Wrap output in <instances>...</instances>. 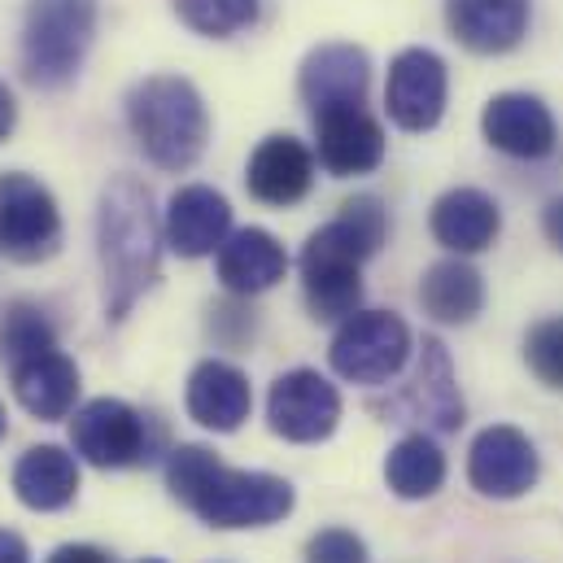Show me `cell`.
Masks as SVG:
<instances>
[{
  "mask_svg": "<svg viewBox=\"0 0 563 563\" xmlns=\"http://www.w3.org/2000/svg\"><path fill=\"white\" fill-rule=\"evenodd\" d=\"M0 563H31L26 542L18 533H9V529H0Z\"/></svg>",
  "mask_w": 563,
  "mask_h": 563,
  "instance_id": "obj_32",
  "label": "cell"
},
{
  "mask_svg": "<svg viewBox=\"0 0 563 563\" xmlns=\"http://www.w3.org/2000/svg\"><path fill=\"white\" fill-rule=\"evenodd\" d=\"M538 472L542 467L533 441L511 423L485 428L467 450V481L481 498H520L538 485Z\"/></svg>",
  "mask_w": 563,
  "mask_h": 563,
  "instance_id": "obj_10",
  "label": "cell"
},
{
  "mask_svg": "<svg viewBox=\"0 0 563 563\" xmlns=\"http://www.w3.org/2000/svg\"><path fill=\"white\" fill-rule=\"evenodd\" d=\"M188 416L210 428V432H236L250 420L254 394H250V376L223 358H206L192 367L188 376V394H184Z\"/></svg>",
  "mask_w": 563,
  "mask_h": 563,
  "instance_id": "obj_15",
  "label": "cell"
},
{
  "mask_svg": "<svg viewBox=\"0 0 563 563\" xmlns=\"http://www.w3.org/2000/svg\"><path fill=\"white\" fill-rule=\"evenodd\" d=\"M267 420H272V432L284 441H297V445L328 441L341 423V394L328 376L310 367L284 372L267 394Z\"/></svg>",
  "mask_w": 563,
  "mask_h": 563,
  "instance_id": "obj_9",
  "label": "cell"
},
{
  "mask_svg": "<svg viewBox=\"0 0 563 563\" xmlns=\"http://www.w3.org/2000/svg\"><path fill=\"white\" fill-rule=\"evenodd\" d=\"M525 358L533 367V376L551 389H563V319H547L529 332L525 341Z\"/></svg>",
  "mask_w": 563,
  "mask_h": 563,
  "instance_id": "obj_28",
  "label": "cell"
},
{
  "mask_svg": "<svg viewBox=\"0 0 563 563\" xmlns=\"http://www.w3.org/2000/svg\"><path fill=\"white\" fill-rule=\"evenodd\" d=\"M445 22L472 53H511L529 31V0H445Z\"/></svg>",
  "mask_w": 563,
  "mask_h": 563,
  "instance_id": "obj_18",
  "label": "cell"
},
{
  "mask_svg": "<svg viewBox=\"0 0 563 563\" xmlns=\"http://www.w3.org/2000/svg\"><path fill=\"white\" fill-rule=\"evenodd\" d=\"M48 563H110L106 551H97V547H84V542H70V547H57Z\"/></svg>",
  "mask_w": 563,
  "mask_h": 563,
  "instance_id": "obj_30",
  "label": "cell"
},
{
  "mask_svg": "<svg viewBox=\"0 0 563 563\" xmlns=\"http://www.w3.org/2000/svg\"><path fill=\"white\" fill-rule=\"evenodd\" d=\"M62 245V214L53 192L22 175L9 170L0 175V254L13 263H44Z\"/></svg>",
  "mask_w": 563,
  "mask_h": 563,
  "instance_id": "obj_8",
  "label": "cell"
},
{
  "mask_svg": "<svg viewBox=\"0 0 563 563\" xmlns=\"http://www.w3.org/2000/svg\"><path fill=\"white\" fill-rule=\"evenodd\" d=\"M372 84V66L367 53L354 44H323L301 62V101L310 106V114H328V110H345V106H363Z\"/></svg>",
  "mask_w": 563,
  "mask_h": 563,
  "instance_id": "obj_12",
  "label": "cell"
},
{
  "mask_svg": "<svg viewBox=\"0 0 563 563\" xmlns=\"http://www.w3.org/2000/svg\"><path fill=\"white\" fill-rule=\"evenodd\" d=\"M162 223L153 210V197L136 175H119L101 192V219H97V241H101V272H106V314L128 319V310L148 292L157 280L162 263Z\"/></svg>",
  "mask_w": 563,
  "mask_h": 563,
  "instance_id": "obj_3",
  "label": "cell"
},
{
  "mask_svg": "<svg viewBox=\"0 0 563 563\" xmlns=\"http://www.w3.org/2000/svg\"><path fill=\"white\" fill-rule=\"evenodd\" d=\"M420 301L437 323H472L485 306V280L476 267L445 258V263L428 267V276L420 284Z\"/></svg>",
  "mask_w": 563,
  "mask_h": 563,
  "instance_id": "obj_24",
  "label": "cell"
},
{
  "mask_svg": "<svg viewBox=\"0 0 563 563\" xmlns=\"http://www.w3.org/2000/svg\"><path fill=\"white\" fill-rule=\"evenodd\" d=\"M258 9H263V0H175L179 22L210 40H228V35L254 26Z\"/></svg>",
  "mask_w": 563,
  "mask_h": 563,
  "instance_id": "obj_27",
  "label": "cell"
},
{
  "mask_svg": "<svg viewBox=\"0 0 563 563\" xmlns=\"http://www.w3.org/2000/svg\"><path fill=\"white\" fill-rule=\"evenodd\" d=\"M385 481H389V489H394L398 498H407V503L432 498V494L445 485V454L437 450L432 437L411 432V437H402V441L389 450V459H385Z\"/></svg>",
  "mask_w": 563,
  "mask_h": 563,
  "instance_id": "obj_25",
  "label": "cell"
},
{
  "mask_svg": "<svg viewBox=\"0 0 563 563\" xmlns=\"http://www.w3.org/2000/svg\"><path fill=\"white\" fill-rule=\"evenodd\" d=\"M394 407L407 420L428 423L437 432H454L463 423V398H459V385H454V367H450V354H445V345L437 336H423L420 367H416L407 394Z\"/></svg>",
  "mask_w": 563,
  "mask_h": 563,
  "instance_id": "obj_16",
  "label": "cell"
},
{
  "mask_svg": "<svg viewBox=\"0 0 563 563\" xmlns=\"http://www.w3.org/2000/svg\"><path fill=\"white\" fill-rule=\"evenodd\" d=\"M445 92H450L445 62L432 48H407L389 66L385 110L402 132H432L445 114Z\"/></svg>",
  "mask_w": 563,
  "mask_h": 563,
  "instance_id": "obj_11",
  "label": "cell"
},
{
  "mask_svg": "<svg viewBox=\"0 0 563 563\" xmlns=\"http://www.w3.org/2000/svg\"><path fill=\"white\" fill-rule=\"evenodd\" d=\"M44 350H57V332L35 301H9L0 314V367H18Z\"/></svg>",
  "mask_w": 563,
  "mask_h": 563,
  "instance_id": "obj_26",
  "label": "cell"
},
{
  "mask_svg": "<svg viewBox=\"0 0 563 563\" xmlns=\"http://www.w3.org/2000/svg\"><path fill=\"white\" fill-rule=\"evenodd\" d=\"M389 214L380 197L363 192L341 206L332 223H323L301 250V288L314 319H350L363 301V263L385 245Z\"/></svg>",
  "mask_w": 563,
  "mask_h": 563,
  "instance_id": "obj_2",
  "label": "cell"
},
{
  "mask_svg": "<svg viewBox=\"0 0 563 563\" xmlns=\"http://www.w3.org/2000/svg\"><path fill=\"white\" fill-rule=\"evenodd\" d=\"M144 563H162V560H144Z\"/></svg>",
  "mask_w": 563,
  "mask_h": 563,
  "instance_id": "obj_35",
  "label": "cell"
},
{
  "mask_svg": "<svg viewBox=\"0 0 563 563\" xmlns=\"http://www.w3.org/2000/svg\"><path fill=\"white\" fill-rule=\"evenodd\" d=\"M4 432H9V416H4V407H0V441H4Z\"/></svg>",
  "mask_w": 563,
  "mask_h": 563,
  "instance_id": "obj_34",
  "label": "cell"
},
{
  "mask_svg": "<svg viewBox=\"0 0 563 563\" xmlns=\"http://www.w3.org/2000/svg\"><path fill=\"white\" fill-rule=\"evenodd\" d=\"M70 441H75V454L84 463L114 472V467L148 463L153 459V445H157V432L123 398H92L88 407L75 411Z\"/></svg>",
  "mask_w": 563,
  "mask_h": 563,
  "instance_id": "obj_7",
  "label": "cell"
},
{
  "mask_svg": "<svg viewBox=\"0 0 563 563\" xmlns=\"http://www.w3.org/2000/svg\"><path fill=\"white\" fill-rule=\"evenodd\" d=\"M9 376H13L18 402H22L35 420H66V416L75 411V398H79V367H75V358H66L62 350H44V354L18 363Z\"/></svg>",
  "mask_w": 563,
  "mask_h": 563,
  "instance_id": "obj_22",
  "label": "cell"
},
{
  "mask_svg": "<svg viewBox=\"0 0 563 563\" xmlns=\"http://www.w3.org/2000/svg\"><path fill=\"white\" fill-rule=\"evenodd\" d=\"M411 358V328L394 310H354L328 350V363L341 380L354 385H385Z\"/></svg>",
  "mask_w": 563,
  "mask_h": 563,
  "instance_id": "obj_6",
  "label": "cell"
},
{
  "mask_svg": "<svg viewBox=\"0 0 563 563\" xmlns=\"http://www.w3.org/2000/svg\"><path fill=\"white\" fill-rule=\"evenodd\" d=\"M166 485L210 529H267L292 511V485L284 476L228 467L206 445L170 450Z\"/></svg>",
  "mask_w": 563,
  "mask_h": 563,
  "instance_id": "obj_1",
  "label": "cell"
},
{
  "mask_svg": "<svg viewBox=\"0 0 563 563\" xmlns=\"http://www.w3.org/2000/svg\"><path fill=\"white\" fill-rule=\"evenodd\" d=\"M314 141H319V162L332 175H367L385 162V132L363 106L314 114Z\"/></svg>",
  "mask_w": 563,
  "mask_h": 563,
  "instance_id": "obj_14",
  "label": "cell"
},
{
  "mask_svg": "<svg viewBox=\"0 0 563 563\" xmlns=\"http://www.w3.org/2000/svg\"><path fill=\"white\" fill-rule=\"evenodd\" d=\"M481 128H485V141L494 144L498 153H507V157L538 162V157H547L555 148V119L529 92H503V97H494L485 106Z\"/></svg>",
  "mask_w": 563,
  "mask_h": 563,
  "instance_id": "obj_17",
  "label": "cell"
},
{
  "mask_svg": "<svg viewBox=\"0 0 563 563\" xmlns=\"http://www.w3.org/2000/svg\"><path fill=\"white\" fill-rule=\"evenodd\" d=\"M542 232H547V241L563 254V197L547 201V210H542Z\"/></svg>",
  "mask_w": 563,
  "mask_h": 563,
  "instance_id": "obj_31",
  "label": "cell"
},
{
  "mask_svg": "<svg viewBox=\"0 0 563 563\" xmlns=\"http://www.w3.org/2000/svg\"><path fill=\"white\" fill-rule=\"evenodd\" d=\"M306 563H367V542L350 529H323L306 542Z\"/></svg>",
  "mask_w": 563,
  "mask_h": 563,
  "instance_id": "obj_29",
  "label": "cell"
},
{
  "mask_svg": "<svg viewBox=\"0 0 563 563\" xmlns=\"http://www.w3.org/2000/svg\"><path fill=\"white\" fill-rule=\"evenodd\" d=\"M97 35V0H26L22 75L35 88H66Z\"/></svg>",
  "mask_w": 563,
  "mask_h": 563,
  "instance_id": "obj_5",
  "label": "cell"
},
{
  "mask_svg": "<svg viewBox=\"0 0 563 563\" xmlns=\"http://www.w3.org/2000/svg\"><path fill=\"white\" fill-rule=\"evenodd\" d=\"M498 228H503L498 201L485 197L481 188H450L432 206V236L450 254H481V250H489L498 241Z\"/></svg>",
  "mask_w": 563,
  "mask_h": 563,
  "instance_id": "obj_20",
  "label": "cell"
},
{
  "mask_svg": "<svg viewBox=\"0 0 563 563\" xmlns=\"http://www.w3.org/2000/svg\"><path fill=\"white\" fill-rule=\"evenodd\" d=\"M166 245L179 258H206L232 236V206L206 184H188L166 206Z\"/></svg>",
  "mask_w": 563,
  "mask_h": 563,
  "instance_id": "obj_13",
  "label": "cell"
},
{
  "mask_svg": "<svg viewBox=\"0 0 563 563\" xmlns=\"http://www.w3.org/2000/svg\"><path fill=\"white\" fill-rule=\"evenodd\" d=\"M128 128L141 153L162 170H188L210 136V114L201 92L179 75L141 79L128 97Z\"/></svg>",
  "mask_w": 563,
  "mask_h": 563,
  "instance_id": "obj_4",
  "label": "cell"
},
{
  "mask_svg": "<svg viewBox=\"0 0 563 563\" xmlns=\"http://www.w3.org/2000/svg\"><path fill=\"white\" fill-rule=\"evenodd\" d=\"M13 494L31 511H62L79 494V463L62 445H31L13 467Z\"/></svg>",
  "mask_w": 563,
  "mask_h": 563,
  "instance_id": "obj_23",
  "label": "cell"
},
{
  "mask_svg": "<svg viewBox=\"0 0 563 563\" xmlns=\"http://www.w3.org/2000/svg\"><path fill=\"white\" fill-rule=\"evenodd\" d=\"M245 184L263 206H292L314 184V153L292 136H267L250 157Z\"/></svg>",
  "mask_w": 563,
  "mask_h": 563,
  "instance_id": "obj_19",
  "label": "cell"
},
{
  "mask_svg": "<svg viewBox=\"0 0 563 563\" xmlns=\"http://www.w3.org/2000/svg\"><path fill=\"white\" fill-rule=\"evenodd\" d=\"M13 123H18V106H13V92H9L4 84H0V144L9 141Z\"/></svg>",
  "mask_w": 563,
  "mask_h": 563,
  "instance_id": "obj_33",
  "label": "cell"
},
{
  "mask_svg": "<svg viewBox=\"0 0 563 563\" xmlns=\"http://www.w3.org/2000/svg\"><path fill=\"white\" fill-rule=\"evenodd\" d=\"M288 272L284 245L263 228H241L219 245V280L236 297H254L276 288Z\"/></svg>",
  "mask_w": 563,
  "mask_h": 563,
  "instance_id": "obj_21",
  "label": "cell"
}]
</instances>
